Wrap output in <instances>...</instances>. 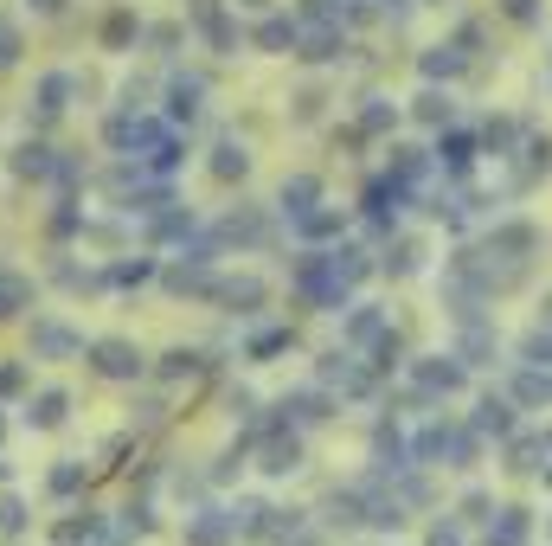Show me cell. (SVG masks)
<instances>
[{
  "label": "cell",
  "mask_w": 552,
  "mask_h": 546,
  "mask_svg": "<svg viewBox=\"0 0 552 546\" xmlns=\"http://www.w3.org/2000/svg\"><path fill=\"white\" fill-rule=\"evenodd\" d=\"M424 71H431V78H456V71H463V52H456V45H437V52L424 58Z\"/></svg>",
  "instance_id": "cell-2"
},
{
  "label": "cell",
  "mask_w": 552,
  "mask_h": 546,
  "mask_svg": "<svg viewBox=\"0 0 552 546\" xmlns=\"http://www.w3.org/2000/svg\"><path fill=\"white\" fill-rule=\"evenodd\" d=\"M508 13H514L520 26H533V20H540V0H508Z\"/></svg>",
  "instance_id": "cell-6"
},
{
  "label": "cell",
  "mask_w": 552,
  "mask_h": 546,
  "mask_svg": "<svg viewBox=\"0 0 552 546\" xmlns=\"http://www.w3.org/2000/svg\"><path fill=\"white\" fill-rule=\"evenodd\" d=\"M475 424H482V431H495V437H501V431H508L514 418H508V405H501V399H482V418H475Z\"/></svg>",
  "instance_id": "cell-3"
},
{
  "label": "cell",
  "mask_w": 552,
  "mask_h": 546,
  "mask_svg": "<svg viewBox=\"0 0 552 546\" xmlns=\"http://www.w3.org/2000/svg\"><path fill=\"white\" fill-rule=\"evenodd\" d=\"M418 110H424V123H437V116H450V97H424Z\"/></svg>",
  "instance_id": "cell-7"
},
{
  "label": "cell",
  "mask_w": 552,
  "mask_h": 546,
  "mask_svg": "<svg viewBox=\"0 0 552 546\" xmlns=\"http://www.w3.org/2000/svg\"><path fill=\"white\" fill-rule=\"evenodd\" d=\"M527 360H533L540 373H552V335H533V341H527Z\"/></svg>",
  "instance_id": "cell-5"
},
{
  "label": "cell",
  "mask_w": 552,
  "mask_h": 546,
  "mask_svg": "<svg viewBox=\"0 0 552 546\" xmlns=\"http://www.w3.org/2000/svg\"><path fill=\"white\" fill-rule=\"evenodd\" d=\"M501 546H520V540H527V514H520V508H508V514H501V534H495Z\"/></svg>",
  "instance_id": "cell-4"
},
{
  "label": "cell",
  "mask_w": 552,
  "mask_h": 546,
  "mask_svg": "<svg viewBox=\"0 0 552 546\" xmlns=\"http://www.w3.org/2000/svg\"><path fill=\"white\" fill-rule=\"evenodd\" d=\"M520 405H552V373H540V367H533V373H520Z\"/></svg>",
  "instance_id": "cell-1"
}]
</instances>
